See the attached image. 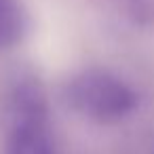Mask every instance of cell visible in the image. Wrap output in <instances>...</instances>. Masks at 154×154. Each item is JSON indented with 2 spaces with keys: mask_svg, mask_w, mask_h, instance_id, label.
I'll use <instances>...</instances> for the list:
<instances>
[{
  "mask_svg": "<svg viewBox=\"0 0 154 154\" xmlns=\"http://www.w3.org/2000/svg\"><path fill=\"white\" fill-rule=\"evenodd\" d=\"M30 28V17L21 0H0V51L17 47Z\"/></svg>",
  "mask_w": 154,
  "mask_h": 154,
  "instance_id": "obj_4",
  "label": "cell"
},
{
  "mask_svg": "<svg viewBox=\"0 0 154 154\" xmlns=\"http://www.w3.org/2000/svg\"><path fill=\"white\" fill-rule=\"evenodd\" d=\"M63 99L74 112L99 122L120 120L137 106L135 91L103 70H85L72 76L63 87Z\"/></svg>",
  "mask_w": 154,
  "mask_h": 154,
  "instance_id": "obj_1",
  "label": "cell"
},
{
  "mask_svg": "<svg viewBox=\"0 0 154 154\" xmlns=\"http://www.w3.org/2000/svg\"><path fill=\"white\" fill-rule=\"evenodd\" d=\"M2 116L9 127L49 122V99L42 78L30 66H15L2 80Z\"/></svg>",
  "mask_w": 154,
  "mask_h": 154,
  "instance_id": "obj_2",
  "label": "cell"
},
{
  "mask_svg": "<svg viewBox=\"0 0 154 154\" xmlns=\"http://www.w3.org/2000/svg\"><path fill=\"white\" fill-rule=\"evenodd\" d=\"M5 154H57L49 122H23L9 127Z\"/></svg>",
  "mask_w": 154,
  "mask_h": 154,
  "instance_id": "obj_3",
  "label": "cell"
}]
</instances>
